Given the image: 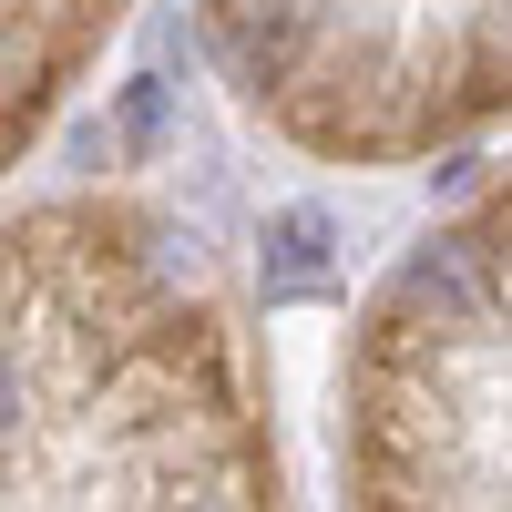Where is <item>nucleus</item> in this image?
<instances>
[{
    "instance_id": "nucleus-2",
    "label": "nucleus",
    "mask_w": 512,
    "mask_h": 512,
    "mask_svg": "<svg viewBox=\"0 0 512 512\" xmlns=\"http://www.w3.org/2000/svg\"><path fill=\"white\" fill-rule=\"evenodd\" d=\"M349 502H512V185L441 226L338 379Z\"/></svg>"
},
{
    "instance_id": "nucleus-1",
    "label": "nucleus",
    "mask_w": 512,
    "mask_h": 512,
    "mask_svg": "<svg viewBox=\"0 0 512 512\" xmlns=\"http://www.w3.org/2000/svg\"><path fill=\"white\" fill-rule=\"evenodd\" d=\"M154 246L93 205L11 226V502H277L226 328Z\"/></svg>"
},
{
    "instance_id": "nucleus-3",
    "label": "nucleus",
    "mask_w": 512,
    "mask_h": 512,
    "mask_svg": "<svg viewBox=\"0 0 512 512\" xmlns=\"http://www.w3.org/2000/svg\"><path fill=\"white\" fill-rule=\"evenodd\" d=\"M246 113L328 164H410L512 123V0H205Z\"/></svg>"
},
{
    "instance_id": "nucleus-4",
    "label": "nucleus",
    "mask_w": 512,
    "mask_h": 512,
    "mask_svg": "<svg viewBox=\"0 0 512 512\" xmlns=\"http://www.w3.org/2000/svg\"><path fill=\"white\" fill-rule=\"evenodd\" d=\"M134 11V0H11V41H0V82H11V113H0V134H11V164L41 123L62 113V93L82 82L93 62V41Z\"/></svg>"
}]
</instances>
